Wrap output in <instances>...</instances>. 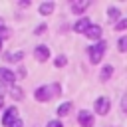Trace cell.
Segmentation results:
<instances>
[{
  "label": "cell",
  "mask_w": 127,
  "mask_h": 127,
  "mask_svg": "<svg viewBox=\"0 0 127 127\" xmlns=\"http://www.w3.org/2000/svg\"><path fill=\"white\" fill-rule=\"evenodd\" d=\"M48 127H62V121L54 119V121H50V123H48Z\"/></svg>",
  "instance_id": "cell-20"
},
{
  "label": "cell",
  "mask_w": 127,
  "mask_h": 127,
  "mask_svg": "<svg viewBox=\"0 0 127 127\" xmlns=\"http://www.w3.org/2000/svg\"><path fill=\"white\" fill-rule=\"evenodd\" d=\"M52 10H54V2H42L40 4V14L48 16V14H52Z\"/></svg>",
  "instance_id": "cell-12"
},
{
  "label": "cell",
  "mask_w": 127,
  "mask_h": 127,
  "mask_svg": "<svg viewBox=\"0 0 127 127\" xmlns=\"http://www.w3.org/2000/svg\"><path fill=\"white\" fill-rule=\"evenodd\" d=\"M0 50H2V38H0Z\"/></svg>",
  "instance_id": "cell-26"
},
{
  "label": "cell",
  "mask_w": 127,
  "mask_h": 127,
  "mask_svg": "<svg viewBox=\"0 0 127 127\" xmlns=\"http://www.w3.org/2000/svg\"><path fill=\"white\" fill-rule=\"evenodd\" d=\"M105 48H107V44H105L103 40H99L97 44H93V46L87 48L91 64H99V62H101V58H103V54H105Z\"/></svg>",
  "instance_id": "cell-1"
},
{
  "label": "cell",
  "mask_w": 127,
  "mask_h": 127,
  "mask_svg": "<svg viewBox=\"0 0 127 127\" xmlns=\"http://www.w3.org/2000/svg\"><path fill=\"white\" fill-rule=\"evenodd\" d=\"M69 111H71V103H69V101H65V103H62V105L58 107V115H60V117L67 115Z\"/></svg>",
  "instance_id": "cell-13"
},
{
  "label": "cell",
  "mask_w": 127,
  "mask_h": 127,
  "mask_svg": "<svg viewBox=\"0 0 127 127\" xmlns=\"http://www.w3.org/2000/svg\"><path fill=\"white\" fill-rule=\"evenodd\" d=\"M46 28H48L46 24H42V26H38V28H36V34H44V32H46Z\"/></svg>",
  "instance_id": "cell-22"
},
{
  "label": "cell",
  "mask_w": 127,
  "mask_h": 127,
  "mask_svg": "<svg viewBox=\"0 0 127 127\" xmlns=\"http://www.w3.org/2000/svg\"><path fill=\"white\" fill-rule=\"evenodd\" d=\"M2 107H4V97L0 95V109H2Z\"/></svg>",
  "instance_id": "cell-24"
},
{
  "label": "cell",
  "mask_w": 127,
  "mask_h": 127,
  "mask_svg": "<svg viewBox=\"0 0 127 127\" xmlns=\"http://www.w3.org/2000/svg\"><path fill=\"white\" fill-rule=\"evenodd\" d=\"M119 16H121V12H119L117 6H109V8H107V18H109L111 22L117 24V22H119Z\"/></svg>",
  "instance_id": "cell-11"
},
{
  "label": "cell",
  "mask_w": 127,
  "mask_h": 127,
  "mask_svg": "<svg viewBox=\"0 0 127 127\" xmlns=\"http://www.w3.org/2000/svg\"><path fill=\"white\" fill-rule=\"evenodd\" d=\"M14 79H16V75H14L10 69L0 67V83H4V85H12V83H14Z\"/></svg>",
  "instance_id": "cell-6"
},
{
  "label": "cell",
  "mask_w": 127,
  "mask_h": 127,
  "mask_svg": "<svg viewBox=\"0 0 127 127\" xmlns=\"http://www.w3.org/2000/svg\"><path fill=\"white\" fill-rule=\"evenodd\" d=\"M0 28H4V20L2 18H0Z\"/></svg>",
  "instance_id": "cell-25"
},
{
  "label": "cell",
  "mask_w": 127,
  "mask_h": 127,
  "mask_svg": "<svg viewBox=\"0 0 127 127\" xmlns=\"http://www.w3.org/2000/svg\"><path fill=\"white\" fill-rule=\"evenodd\" d=\"M77 121H79V125L81 127H91L93 125V115H91V111H79L77 113Z\"/></svg>",
  "instance_id": "cell-5"
},
{
  "label": "cell",
  "mask_w": 127,
  "mask_h": 127,
  "mask_svg": "<svg viewBox=\"0 0 127 127\" xmlns=\"http://www.w3.org/2000/svg\"><path fill=\"white\" fill-rule=\"evenodd\" d=\"M52 93H60V85H52V87L44 85V87H38L34 95H36L38 101H48V99L52 97Z\"/></svg>",
  "instance_id": "cell-2"
},
{
  "label": "cell",
  "mask_w": 127,
  "mask_h": 127,
  "mask_svg": "<svg viewBox=\"0 0 127 127\" xmlns=\"http://www.w3.org/2000/svg\"><path fill=\"white\" fill-rule=\"evenodd\" d=\"M10 127H24V123H22V121H20V119H18V121H14V123H12V125H10Z\"/></svg>",
  "instance_id": "cell-23"
},
{
  "label": "cell",
  "mask_w": 127,
  "mask_h": 127,
  "mask_svg": "<svg viewBox=\"0 0 127 127\" xmlns=\"http://www.w3.org/2000/svg\"><path fill=\"white\" fill-rule=\"evenodd\" d=\"M87 6H89V0H79V2H73V4H71V12L81 14V12H83Z\"/></svg>",
  "instance_id": "cell-10"
},
{
  "label": "cell",
  "mask_w": 127,
  "mask_h": 127,
  "mask_svg": "<svg viewBox=\"0 0 127 127\" xmlns=\"http://www.w3.org/2000/svg\"><path fill=\"white\" fill-rule=\"evenodd\" d=\"M34 56H36L38 62H46V60L50 58V48H48V46H36Z\"/></svg>",
  "instance_id": "cell-7"
},
{
  "label": "cell",
  "mask_w": 127,
  "mask_h": 127,
  "mask_svg": "<svg viewBox=\"0 0 127 127\" xmlns=\"http://www.w3.org/2000/svg\"><path fill=\"white\" fill-rule=\"evenodd\" d=\"M24 58V52H12V54H6V60L10 62H20Z\"/></svg>",
  "instance_id": "cell-14"
},
{
  "label": "cell",
  "mask_w": 127,
  "mask_h": 127,
  "mask_svg": "<svg viewBox=\"0 0 127 127\" xmlns=\"http://www.w3.org/2000/svg\"><path fill=\"white\" fill-rule=\"evenodd\" d=\"M10 93H12V97H14V99H22V97H24L20 87H12V91H10Z\"/></svg>",
  "instance_id": "cell-18"
},
{
  "label": "cell",
  "mask_w": 127,
  "mask_h": 127,
  "mask_svg": "<svg viewBox=\"0 0 127 127\" xmlns=\"http://www.w3.org/2000/svg\"><path fill=\"white\" fill-rule=\"evenodd\" d=\"M14 121H18V109H16V107H8L6 113H4V117H2V125L10 127Z\"/></svg>",
  "instance_id": "cell-4"
},
{
  "label": "cell",
  "mask_w": 127,
  "mask_h": 127,
  "mask_svg": "<svg viewBox=\"0 0 127 127\" xmlns=\"http://www.w3.org/2000/svg\"><path fill=\"white\" fill-rule=\"evenodd\" d=\"M93 107H95V111H97L99 115H105V113L109 111V107H111V101H109V97H97Z\"/></svg>",
  "instance_id": "cell-3"
},
{
  "label": "cell",
  "mask_w": 127,
  "mask_h": 127,
  "mask_svg": "<svg viewBox=\"0 0 127 127\" xmlns=\"http://www.w3.org/2000/svg\"><path fill=\"white\" fill-rule=\"evenodd\" d=\"M85 34H87V38H91V40H99V38H101V28H99L97 24H91Z\"/></svg>",
  "instance_id": "cell-9"
},
{
  "label": "cell",
  "mask_w": 127,
  "mask_h": 127,
  "mask_svg": "<svg viewBox=\"0 0 127 127\" xmlns=\"http://www.w3.org/2000/svg\"><path fill=\"white\" fill-rule=\"evenodd\" d=\"M65 64H67V58H65V56H58V58H56V65H58V67H64Z\"/></svg>",
  "instance_id": "cell-17"
},
{
  "label": "cell",
  "mask_w": 127,
  "mask_h": 127,
  "mask_svg": "<svg viewBox=\"0 0 127 127\" xmlns=\"http://www.w3.org/2000/svg\"><path fill=\"white\" fill-rule=\"evenodd\" d=\"M89 26H91V24H89V20H87V18H81V20H77V22L73 24V30H75V32H83V34H85V32L89 30Z\"/></svg>",
  "instance_id": "cell-8"
},
{
  "label": "cell",
  "mask_w": 127,
  "mask_h": 127,
  "mask_svg": "<svg viewBox=\"0 0 127 127\" xmlns=\"http://www.w3.org/2000/svg\"><path fill=\"white\" fill-rule=\"evenodd\" d=\"M121 109L127 113V95H123V99H121Z\"/></svg>",
  "instance_id": "cell-21"
},
{
  "label": "cell",
  "mask_w": 127,
  "mask_h": 127,
  "mask_svg": "<svg viewBox=\"0 0 127 127\" xmlns=\"http://www.w3.org/2000/svg\"><path fill=\"white\" fill-rule=\"evenodd\" d=\"M117 48H119V52H127V36H121L117 40Z\"/></svg>",
  "instance_id": "cell-16"
},
{
  "label": "cell",
  "mask_w": 127,
  "mask_h": 127,
  "mask_svg": "<svg viewBox=\"0 0 127 127\" xmlns=\"http://www.w3.org/2000/svg\"><path fill=\"white\" fill-rule=\"evenodd\" d=\"M111 73H113V67H111V65H105V67L101 69V79H103V81H105V79H109V77H111Z\"/></svg>",
  "instance_id": "cell-15"
},
{
  "label": "cell",
  "mask_w": 127,
  "mask_h": 127,
  "mask_svg": "<svg viewBox=\"0 0 127 127\" xmlns=\"http://www.w3.org/2000/svg\"><path fill=\"white\" fill-rule=\"evenodd\" d=\"M115 28H117V32H119V30H125V28H127V20H119V22L115 24Z\"/></svg>",
  "instance_id": "cell-19"
}]
</instances>
